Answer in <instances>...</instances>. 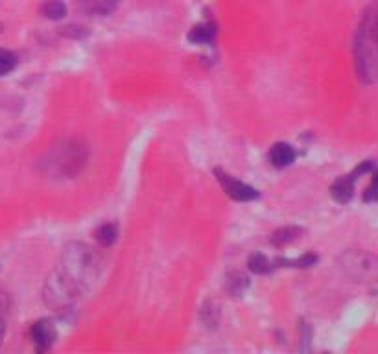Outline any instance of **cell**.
Returning <instances> with one entry per match:
<instances>
[{
  "label": "cell",
  "instance_id": "1",
  "mask_svg": "<svg viewBox=\"0 0 378 354\" xmlns=\"http://www.w3.org/2000/svg\"><path fill=\"white\" fill-rule=\"evenodd\" d=\"M356 74L363 83H378V0L361 15L355 37Z\"/></svg>",
  "mask_w": 378,
  "mask_h": 354
},
{
  "label": "cell",
  "instance_id": "2",
  "mask_svg": "<svg viewBox=\"0 0 378 354\" xmlns=\"http://www.w3.org/2000/svg\"><path fill=\"white\" fill-rule=\"evenodd\" d=\"M62 266L63 275L67 277L79 292L89 286L91 282H95L98 271H100V262H98L95 251L89 245L79 242H74L65 248Z\"/></svg>",
  "mask_w": 378,
  "mask_h": 354
},
{
  "label": "cell",
  "instance_id": "3",
  "mask_svg": "<svg viewBox=\"0 0 378 354\" xmlns=\"http://www.w3.org/2000/svg\"><path fill=\"white\" fill-rule=\"evenodd\" d=\"M341 270L358 281L378 279V257L367 251H349L339 259Z\"/></svg>",
  "mask_w": 378,
  "mask_h": 354
},
{
  "label": "cell",
  "instance_id": "4",
  "mask_svg": "<svg viewBox=\"0 0 378 354\" xmlns=\"http://www.w3.org/2000/svg\"><path fill=\"white\" fill-rule=\"evenodd\" d=\"M79 290L74 286L73 282L68 281L67 277L59 273H54V277L48 279L45 286V301L48 306L57 310L68 308L73 301L78 297Z\"/></svg>",
  "mask_w": 378,
  "mask_h": 354
},
{
  "label": "cell",
  "instance_id": "5",
  "mask_svg": "<svg viewBox=\"0 0 378 354\" xmlns=\"http://www.w3.org/2000/svg\"><path fill=\"white\" fill-rule=\"evenodd\" d=\"M214 176H216L218 183L222 185L223 192L227 194L231 199H234V201H242V203H244V201H253V199L258 198V192H256L255 188L238 181L236 177L225 174L222 168H216V170H214Z\"/></svg>",
  "mask_w": 378,
  "mask_h": 354
},
{
  "label": "cell",
  "instance_id": "6",
  "mask_svg": "<svg viewBox=\"0 0 378 354\" xmlns=\"http://www.w3.org/2000/svg\"><path fill=\"white\" fill-rule=\"evenodd\" d=\"M87 160V151L84 149V146H78V144L70 142L67 148L62 151V157H59V162L57 165L62 166L65 174H76V171L85 165Z\"/></svg>",
  "mask_w": 378,
  "mask_h": 354
},
{
  "label": "cell",
  "instance_id": "7",
  "mask_svg": "<svg viewBox=\"0 0 378 354\" xmlns=\"http://www.w3.org/2000/svg\"><path fill=\"white\" fill-rule=\"evenodd\" d=\"M57 330L54 323L50 319H41L37 321L34 326H32V337H34L35 345L41 351H45L52 345V343L56 342Z\"/></svg>",
  "mask_w": 378,
  "mask_h": 354
},
{
  "label": "cell",
  "instance_id": "8",
  "mask_svg": "<svg viewBox=\"0 0 378 354\" xmlns=\"http://www.w3.org/2000/svg\"><path fill=\"white\" fill-rule=\"evenodd\" d=\"M118 0H78V8L79 13L89 17L96 15H109L113 11L117 10Z\"/></svg>",
  "mask_w": 378,
  "mask_h": 354
},
{
  "label": "cell",
  "instance_id": "9",
  "mask_svg": "<svg viewBox=\"0 0 378 354\" xmlns=\"http://www.w3.org/2000/svg\"><path fill=\"white\" fill-rule=\"evenodd\" d=\"M355 177L350 176H341L338 177L336 181L332 183L330 187V196H332L338 203H349L352 199V194H355Z\"/></svg>",
  "mask_w": 378,
  "mask_h": 354
},
{
  "label": "cell",
  "instance_id": "10",
  "mask_svg": "<svg viewBox=\"0 0 378 354\" xmlns=\"http://www.w3.org/2000/svg\"><path fill=\"white\" fill-rule=\"evenodd\" d=\"M270 160L275 168H286L295 160L294 148L286 142L273 144L272 149H270Z\"/></svg>",
  "mask_w": 378,
  "mask_h": 354
},
{
  "label": "cell",
  "instance_id": "11",
  "mask_svg": "<svg viewBox=\"0 0 378 354\" xmlns=\"http://www.w3.org/2000/svg\"><path fill=\"white\" fill-rule=\"evenodd\" d=\"M216 39V26L211 22L196 24L189 33V41L194 44H209Z\"/></svg>",
  "mask_w": 378,
  "mask_h": 354
},
{
  "label": "cell",
  "instance_id": "12",
  "mask_svg": "<svg viewBox=\"0 0 378 354\" xmlns=\"http://www.w3.org/2000/svg\"><path fill=\"white\" fill-rule=\"evenodd\" d=\"M301 232L303 231H301L299 227H283V229L273 232L270 242H272L273 248H286L288 243L295 242L301 236Z\"/></svg>",
  "mask_w": 378,
  "mask_h": 354
},
{
  "label": "cell",
  "instance_id": "13",
  "mask_svg": "<svg viewBox=\"0 0 378 354\" xmlns=\"http://www.w3.org/2000/svg\"><path fill=\"white\" fill-rule=\"evenodd\" d=\"M249 286V279L242 273V271H234L227 277V282H225V288L231 295H236L240 297L242 293L245 292V288Z\"/></svg>",
  "mask_w": 378,
  "mask_h": 354
},
{
  "label": "cell",
  "instance_id": "14",
  "mask_svg": "<svg viewBox=\"0 0 378 354\" xmlns=\"http://www.w3.org/2000/svg\"><path fill=\"white\" fill-rule=\"evenodd\" d=\"M95 236L100 245L109 248V245H113V243L117 242V236H118L117 223H104V225H100L98 229H96Z\"/></svg>",
  "mask_w": 378,
  "mask_h": 354
},
{
  "label": "cell",
  "instance_id": "15",
  "mask_svg": "<svg viewBox=\"0 0 378 354\" xmlns=\"http://www.w3.org/2000/svg\"><path fill=\"white\" fill-rule=\"evenodd\" d=\"M316 262H317V254L308 253V254H303V257H299V259H295V260L277 259L275 262H273V266H275V268H310V266H314Z\"/></svg>",
  "mask_w": 378,
  "mask_h": 354
},
{
  "label": "cell",
  "instance_id": "16",
  "mask_svg": "<svg viewBox=\"0 0 378 354\" xmlns=\"http://www.w3.org/2000/svg\"><path fill=\"white\" fill-rule=\"evenodd\" d=\"M41 11L46 19L57 21V19H63L67 15V6L63 4L62 0H46L45 4L41 6Z\"/></svg>",
  "mask_w": 378,
  "mask_h": 354
},
{
  "label": "cell",
  "instance_id": "17",
  "mask_svg": "<svg viewBox=\"0 0 378 354\" xmlns=\"http://www.w3.org/2000/svg\"><path fill=\"white\" fill-rule=\"evenodd\" d=\"M273 268H275L273 262H270L264 254H253L249 259V270L256 275H267V273H272Z\"/></svg>",
  "mask_w": 378,
  "mask_h": 354
},
{
  "label": "cell",
  "instance_id": "18",
  "mask_svg": "<svg viewBox=\"0 0 378 354\" xmlns=\"http://www.w3.org/2000/svg\"><path fill=\"white\" fill-rule=\"evenodd\" d=\"M15 66H17V55L10 50L0 48V76H6Z\"/></svg>",
  "mask_w": 378,
  "mask_h": 354
},
{
  "label": "cell",
  "instance_id": "19",
  "mask_svg": "<svg viewBox=\"0 0 378 354\" xmlns=\"http://www.w3.org/2000/svg\"><path fill=\"white\" fill-rule=\"evenodd\" d=\"M201 317L205 321L207 325L214 326L220 321V306H214L212 303H207L203 308H201Z\"/></svg>",
  "mask_w": 378,
  "mask_h": 354
},
{
  "label": "cell",
  "instance_id": "20",
  "mask_svg": "<svg viewBox=\"0 0 378 354\" xmlns=\"http://www.w3.org/2000/svg\"><path fill=\"white\" fill-rule=\"evenodd\" d=\"M363 201H367V203H377L378 201V170L372 174L371 185L363 192Z\"/></svg>",
  "mask_w": 378,
  "mask_h": 354
},
{
  "label": "cell",
  "instance_id": "21",
  "mask_svg": "<svg viewBox=\"0 0 378 354\" xmlns=\"http://www.w3.org/2000/svg\"><path fill=\"white\" fill-rule=\"evenodd\" d=\"M62 32V35H65V37H76V39H82L87 35V28L84 26H76V24H73V26H65L59 30Z\"/></svg>",
  "mask_w": 378,
  "mask_h": 354
},
{
  "label": "cell",
  "instance_id": "22",
  "mask_svg": "<svg viewBox=\"0 0 378 354\" xmlns=\"http://www.w3.org/2000/svg\"><path fill=\"white\" fill-rule=\"evenodd\" d=\"M4 334H6V325H4V321L0 319V345L4 342Z\"/></svg>",
  "mask_w": 378,
  "mask_h": 354
}]
</instances>
